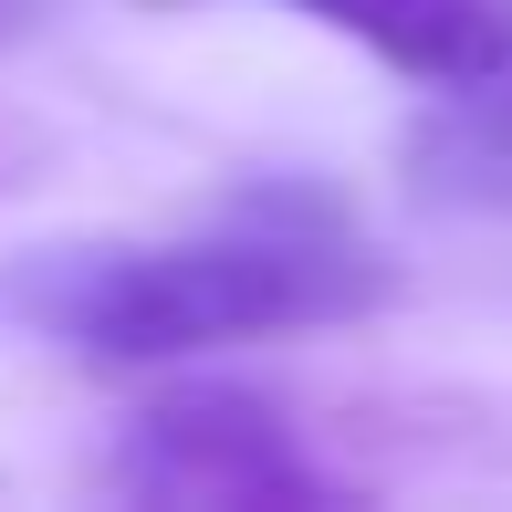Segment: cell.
Masks as SVG:
<instances>
[{
  "instance_id": "cell-1",
  "label": "cell",
  "mask_w": 512,
  "mask_h": 512,
  "mask_svg": "<svg viewBox=\"0 0 512 512\" xmlns=\"http://www.w3.org/2000/svg\"><path fill=\"white\" fill-rule=\"evenodd\" d=\"M398 304V262L345 220L335 189H251L157 241H32L0 262V314L95 377H157L230 345L366 324Z\"/></svg>"
},
{
  "instance_id": "cell-2",
  "label": "cell",
  "mask_w": 512,
  "mask_h": 512,
  "mask_svg": "<svg viewBox=\"0 0 512 512\" xmlns=\"http://www.w3.org/2000/svg\"><path fill=\"white\" fill-rule=\"evenodd\" d=\"M84 492L126 512H324L356 502V471L314 450L283 398L241 377H168L147 387L84 460Z\"/></svg>"
},
{
  "instance_id": "cell-3",
  "label": "cell",
  "mask_w": 512,
  "mask_h": 512,
  "mask_svg": "<svg viewBox=\"0 0 512 512\" xmlns=\"http://www.w3.org/2000/svg\"><path fill=\"white\" fill-rule=\"evenodd\" d=\"M398 178L418 209L512 220V53L460 74V84H429V105L398 136Z\"/></svg>"
},
{
  "instance_id": "cell-4",
  "label": "cell",
  "mask_w": 512,
  "mask_h": 512,
  "mask_svg": "<svg viewBox=\"0 0 512 512\" xmlns=\"http://www.w3.org/2000/svg\"><path fill=\"white\" fill-rule=\"evenodd\" d=\"M324 32L366 42L408 84H460L512 53V0H304Z\"/></svg>"
},
{
  "instance_id": "cell-5",
  "label": "cell",
  "mask_w": 512,
  "mask_h": 512,
  "mask_svg": "<svg viewBox=\"0 0 512 512\" xmlns=\"http://www.w3.org/2000/svg\"><path fill=\"white\" fill-rule=\"evenodd\" d=\"M42 21H53V0H0V53H11V42H32Z\"/></svg>"
}]
</instances>
